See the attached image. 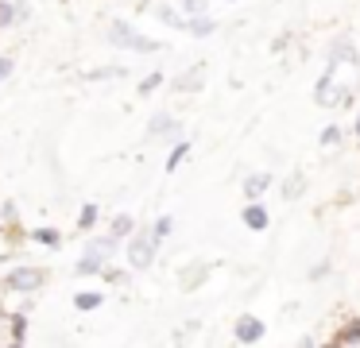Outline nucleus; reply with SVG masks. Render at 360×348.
Instances as JSON below:
<instances>
[{
  "instance_id": "17",
  "label": "nucleus",
  "mask_w": 360,
  "mask_h": 348,
  "mask_svg": "<svg viewBox=\"0 0 360 348\" xmlns=\"http://www.w3.org/2000/svg\"><path fill=\"white\" fill-rule=\"evenodd\" d=\"M97 217H101V205H97V201H86V205H82V213H78V228L89 232L97 224Z\"/></svg>"
},
{
  "instance_id": "27",
  "label": "nucleus",
  "mask_w": 360,
  "mask_h": 348,
  "mask_svg": "<svg viewBox=\"0 0 360 348\" xmlns=\"http://www.w3.org/2000/svg\"><path fill=\"white\" fill-rule=\"evenodd\" d=\"M337 340H341V344H356V340H360V321H352V325H349V329H345Z\"/></svg>"
},
{
  "instance_id": "2",
  "label": "nucleus",
  "mask_w": 360,
  "mask_h": 348,
  "mask_svg": "<svg viewBox=\"0 0 360 348\" xmlns=\"http://www.w3.org/2000/svg\"><path fill=\"white\" fill-rule=\"evenodd\" d=\"M159 255V240L151 236V228H132L128 232V267L148 271Z\"/></svg>"
},
{
  "instance_id": "21",
  "label": "nucleus",
  "mask_w": 360,
  "mask_h": 348,
  "mask_svg": "<svg viewBox=\"0 0 360 348\" xmlns=\"http://www.w3.org/2000/svg\"><path fill=\"white\" fill-rule=\"evenodd\" d=\"M32 240H35V244H47V247H58V244H63L58 228H35V232H32Z\"/></svg>"
},
{
  "instance_id": "22",
  "label": "nucleus",
  "mask_w": 360,
  "mask_h": 348,
  "mask_svg": "<svg viewBox=\"0 0 360 348\" xmlns=\"http://www.w3.org/2000/svg\"><path fill=\"white\" fill-rule=\"evenodd\" d=\"M341 136H345V131L337 128V124H329V128H321L318 143H321V147H337V143H341Z\"/></svg>"
},
{
  "instance_id": "16",
  "label": "nucleus",
  "mask_w": 360,
  "mask_h": 348,
  "mask_svg": "<svg viewBox=\"0 0 360 348\" xmlns=\"http://www.w3.org/2000/svg\"><path fill=\"white\" fill-rule=\"evenodd\" d=\"M155 20H159V23H167V27H174V31H186V20H182V15L174 12V8H167V4H159V8H155Z\"/></svg>"
},
{
  "instance_id": "10",
  "label": "nucleus",
  "mask_w": 360,
  "mask_h": 348,
  "mask_svg": "<svg viewBox=\"0 0 360 348\" xmlns=\"http://www.w3.org/2000/svg\"><path fill=\"white\" fill-rule=\"evenodd\" d=\"M74 306H78L82 314H94V309L105 306V294L101 290H78V294H74Z\"/></svg>"
},
{
  "instance_id": "18",
  "label": "nucleus",
  "mask_w": 360,
  "mask_h": 348,
  "mask_svg": "<svg viewBox=\"0 0 360 348\" xmlns=\"http://www.w3.org/2000/svg\"><path fill=\"white\" fill-rule=\"evenodd\" d=\"M171 232H174V217H167V213H163V217H159V221H155V224H151V236H155V240H159V244H163V240H167V236H171Z\"/></svg>"
},
{
  "instance_id": "19",
  "label": "nucleus",
  "mask_w": 360,
  "mask_h": 348,
  "mask_svg": "<svg viewBox=\"0 0 360 348\" xmlns=\"http://www.w3.org/2000/svg\"><path fill=\"white\" fill-rule=\"evenodd\" d=\"M16 20H20V4H12V0H0V27H12Z\"/></svg>"
},
{
  "instance_id": "11",
  "label": "nucleus",
  "mask_w": 360,
  "mask_h": 348,
  "mask_svg": "<svg viewBox=\"0 0 360 348\" xmlns=\"http://www.w3.org/2000/svg\"><path fill=\"white\" fill-rule=\"evenodd\" d=\"M186 31H190V35H198V39H205V35H213V31H217V20H210V12H205V15H190Z\"/></svg>"
},
{
  "instance_id": "30",
  "label": "nucleus",
  "mask_w": 360,
  "mask_h": 348,
  "mask_svg": "<svg viewBox=\"0 0 360 348\" xmlns=\"http://www.w3.org/2000/svg\"><path fill=\"white\" fill-rule=\"evenodd\" d=\"M0 217H4V221H16V205H12V201H4V209H0Z\"/></svg>"
},
{
  "instance_id": "32",
  "label": "nucleus",
  "mask_w": 360,
  "mask_h": 348,
  "mask_svg": "<svg viewBox=\"0 0 360 348\" xmlns=\"http://www.w3.org/2000/svg\"><path fill=\"white\" fill-rule=\"evenodd\" d=\"M225 4H233V0H225Z\"/></svg>"
},
{
  "instance_id": "23",
  "label": "nucleus",
  "mask_w": 360,
  "mask_h": 348,
  "mask_svg": "<svg viewBox=\"0 0 360 348\" xmlns=\"http://www.w3.org/2000/svg\"><path fill=\"white\" fill-rule=\"evenodd\" d=\"M302 182H306L302 174H295V178H290V182H283V201H295L298 193H302Z\"/></svg>"
},
{
  "instance_id": "15",
  "label": "nucleus",
  "mask_w": 360,
  "mask_h": 348,
  "mask_svg": "<svg viewBox=\"0 0 360 348\" xmlns=\"http://www.w3.org/2000/svg\"><path fill=\"white\" fill-rule=\"evenodd\" d=\"M202 74L205 70L202 66H194V70H186V74L179 77V82H174V89L179 93H190V89H202Z\"/></svg>"
},
{
  "instance_id": "20",
  "label": "nucleus",
  "mask_w": 360,
  "mask_h": 348,
  "mask_svg": "<svg viewBox=\"0 0 360 348\" xmlns=\"http://www.w3.org/2000/svg\"><path fill=\"white\" fill-rule=\"evenodd\" d=\"M8 325H12V340H16V344H24V340H27V317L24 314H12Z\"/></svg>"
},
{
  "instance_id": "9",
  "label": "nucleus",
  "mask_w": 360,
  "mask_h": 348,
  "mask_svg": "<svg viewBox=\"0 0 360 348\" xmlns=\"http://www.w3.org/2000/svg\"><path fill=\"white\" fill-rule=\"evenodd\" d=\"M120 247V240L112 236V232H105V236H94L86 244V252H94V255H101V259H112V252Z\"/></svg>"
},
{
  "instance_id": "14",
  "label": "nucleus",
  "mask_w": 360,
  "mask_h": 348,
  "mask_svg": "<svg viewBox=\"0 0 360 348\" xmlns=\"http://www.w3.org/2000/svg\"><path fill=\"white\" fill-rule=\"evenodd\" d=\"M132 228H136V217L132 213H117V217H112V224H109V232L117 240H128V232H132Z\"/></svg>"
},
{
  "instance_id": "31",
  "label": "nucleus",
  "mask_w": 360,
  "mask_h": 348,
  "mask_svg": "<svg viewBox=\"0 0 360 348\" xmlns=\"http://www.w3.org/2000/svg\"><path fill=\"white\" fill-rule=\"evenodd\" d=\"M352 136H360V112H356V124H352Z\"/></svg>"
},
{
  "instance_id": "25",
  "label": "nucleus",
  "mask_w": 360,
  "mask_h": 348,
  "mask_svg": "<svg viewBox=\"0 0 360 348\" xmlns=\"http://www.w3.org/2000/svg\"><path fill=\"white\" fill-rule=\"evenodd\" d=\"M205 8H210V0H182V12L186 15H205Z\"/></svg>"
},
{
  "instance_id": "6",
  "label": "nucleus",
  "mask_w": 360,
  "mask_h": 348,
  "mask_svg": "<svg viewBox=\"0 0 360 348\" xmlns=\"http://www.w3.org/2000/svg\"><path fill=\"white\" fill-rule=\"evenodd\" d=\"M240 221L248 232H267L271 228V217H267V209L259 205V201H248V205L240 209Z\"/></svg>"
},
{
  "instance_id": "7",
  "label": "nucleus",
  "mask_w": 360,
  "mask_h": 348,
  "mask_svg": "<svg viewBox=\"0 0 360 348\" xmlns=\"http://www.w3.org/2000/svg\"><path fill=\"white\" fill-rule=\"evenodd\" d=\"M267 186H271V174H267V170L248 174V178H244V201H259L267 193Z\"/></svg>"
},
{
  "instance_id": "13",
  "label": "nucleus",
  "mask_w": 360,
  "mask_h": 348,
  "mask_svg": "<svg viewBox=\"0 0 360 348\" xmlns=\"http://www.w3.org/2000/svg\"><path fill=\"white\" fill-rule=\"evenodd\" d=\"M105 267H109V259H101V255L86 252V255L78 259V267H74V271H78V275H101Z\"/></svg>"
},
{
  "instance_id": "8",
  "label": "nucleus",
  "mask_w": 360,
  "mask_h": 348,
  "mask_svg": "<svg viewBox=\"0 0 360 348\" xmlns=\"http://www.w3.org/2000/svg\"><path fill=\"white\" fill-rule=\"evenodd\" d=\"M190 151H194V143H190V139H174L171 155H167V162H163L167 174H174V170H179L182 162H186V155H190Z\"/></svg>"
},
{
  "instance_id": "26",
  "label": "nucleus",
  "mask_w": 360,
  "mask_h": 348,
  "mask_svg": "<svg viewBox=\"0 0 360 348\" xmlns=\"http://www.w3.org/2000/svg\"><path fill=\"white\" fill-rule=\"evenodd\" d=\"M202 278H205V267H190V271H182V286H198V283H202Z\"/></svg>"
},
{
  "instance_id": "12",
  "label": "nucleus",
  "mask_w": 360,
  "mask_h": 348,
  "mask_svg": "<svg viewBox=\"0 0 360 348\" xmlns=\"http://www.w3.org/2000/svg\"><path fill=\"white\" fill-rule=\"evenodd\" d=\"M329 62L333 66H345V62H356V51H352V39H337L333 51H329Z\"/></svg>"
},
{
  "instance_id": "3",
  "label": "nucleus",
  "mask_w": 360,
  "mask_h": 348,
  "mask_svg": "<svg viewBox=\"0 0 360 348\" xmlns=\"http://www.w3.org/2000/svg\"><path fill=\"white\" fill-rule=\"evenodd\" d=\"M43 271L32 267V263H20V267H12L8 275H4V290L8 294H35L43 286Z\"/></svg>"
},
{
  "instance_id": "4",
  "label": "nucleus",
  "mask_w": 360,
  "mask_h": 348,
  "mask_svg": "<svg viewBox=\"0 0 360 348\" xmlns=\"http://www.w3.org/2000/svg\"><path fill=\"white\" fill-rule=\"evenodd\" d=\"M233 337L240 340V344H256V340H264V321H259L256 314H240L233 325Z\"/></svg>"
},
{
  "instance_id": "5",
  "label": "nucleus",
  "mask_w": 360,
  "mask_h": 348,
  "mask_svg": "<svg viewBox=\"0 0 360 348\" xmlns=\"http://www.w3.org/2000/svg\"><path fill=\"white\" fill-rule=\"evenodd\" d=\"M148 136H151V139L163 136V143H167V139H179V136H182V124L174 120L171 112H155V116L148 120Z\"/></svg>"
},
{
  "instance_id": "1",
  "label": "nucleus",
  "mask_w": 360,
  "mask_h": 348,
  "mask_svg": "<svg viewBox=\"0 0 360 348\" xmlns=\"http://www.w3.org/2000/svg\"><path fill=\"white\" fill-rule=\"evenodd\" d=\"M109 43L120 46V51H136V54H155V51H163V43L140 35V31H136L128 20H112V23H109Z\"/></svg>"
},
{
  "instance_id": "28",
  "label": "nucleus",
  "mask_w": 360,
  "mask_h": 348,
  "mask_svg": "<svg viewBox=\"0 0 360 348\" xmlns=\"http://www.w3.org/2000/svg\"><path fill=\"white\" fill-rule=\"evenodd\" d=\"M12 70H16V62H12L8 54H0V85H4V82L12 77Z\"/></svg>"
},
{
  "instance_id": "29",
  "label": "nucleus",
  "mask_w": 360,
  "mask_h": 348,
  "mask_svg": "<svg viewBox=\"0 0 360 348\" xmlns=\"http://www.w3.org/2000/svg\"><path fill=\"white\" fill-rule=\"evenodd\" d=\"M329 275V263H318V267H310V278L318 283V278H326Z\"/></svg>"
},
{
  "instance_id": "24",
  "label": "nucleus",
  "mask_w": 360,
  "mask_h": 348,
  "mask_svg": "<svg viewBox=\"0 0 360 348\" xmlns=\"http://www.w3.org/2000/svg\"><path fill=\"white\" fill-rule=\"evenodd\" d=\"M159 85H163V74H159V70H155V74H148V77H143V82H140V97H151V93H155Z\"/></svg>"
}]
</instances>
